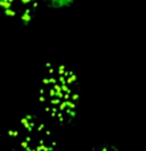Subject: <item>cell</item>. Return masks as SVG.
I'll return each mask as SVG.
<instances>
[{
    "instance_id": "cell-2",
    "label": "cell",
    "mask_w": 146,
    "mask_h": 151,
    "mask_svg": "<svg viewBox=\"0 0 146 151\" xmlns=\"http://www.w3.org/2000/svg\"><path fill=\"white\" fill-rule=\"evenodd\" d=\"M9 151H57V139L45 121L33 113L21 114L7 130Z\"/></svg>"
},
{
    "instance_id": "cell-3",
    "label": "cell",
    "mask_w": 146,
    "mask_h": 151,
    "mask_svg": "<svg viewBox=\"0 0 146 151\" xmlns=\"http://www.w3.org/2000/svg\"><path fill=\"white\" fill-rule=\"evenodd\" d=\"M39 5L37 0H0V15L20 25H28L36 16Z\"/></svg>"
},
{
    "instance_id": "cell-1",
    "label": "cell",
    "mask_w": 146,
    "mask_h": 151,
    "mask_svg": "<svg viewBox=\"0 0 146 151\" xmlns=\"http://www.w3.org/2000/svg\"><path fill=\"white\" fill-rule=\"evenodd\" d=\"M80 82L74 72L59 60H48L43 66L37 101L45 117L57 126H68L80 107Z\"/></svg>"
},
{
    "instance_id": "cell-4",
    "label": "cell",
    "mask_w": 146,
    "mask_h": 151,
    "mask_svg": "<svg viewBox=\"0 0 146 151\" xmlns=\"http://www.w3.org/2000/svg\"><path fill=\"white\" fill-rule=\"evenodd\" d=\"M37 1H39V4L44 3L45 5H48L51 8H63L71 5L74 0H37Z\"/></svg>"
},
{
    "instance_id": "cell-5",
    "label": "cell",
    "mask_w": 146,
    "mask_h": 151,
    "mask_svg": "<svg viewBox=\"0 0 146 151\" xmlns=\"http://www.w3.org/2000/svg\"><path fill=\"white\" fill-rule=\"evenodd\" d=\"M92 151H118V149L113 145H109V143H101L98 146H96Z\"/></svg>"
}]
</instances>
